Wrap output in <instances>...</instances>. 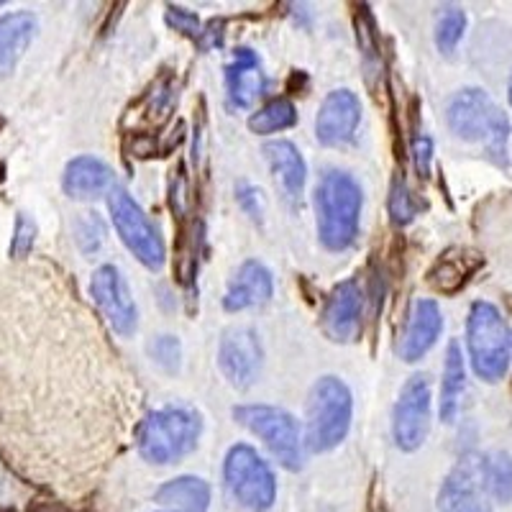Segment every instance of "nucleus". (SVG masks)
<instances>
[{"label":"nucleus","instance_id":"obj_1","mask_svg":"<svg viewBox=\"0 0 512 512\" xmlns=\"http://www.w3.org/2000/svg\"><path fill=\"white\" fill-rule=\"evenodd\" d=\"M364 195L349 172L328 169L315 187V216L320 244L331 251L349 249L359 233Z\"/></svg>","mask_w":512,"mask_h":512},{"label":"nucleus","instance_id":"obj_2","mask_svg":"<svg viewBox=\"0 0 512 512\" xmlns=\"http://www.w3.org/2000/svg\"><path fill=\"white\" fill-rule=\"evenodd\" d=\"M448 128L459 139L482 144L489 159L507 167V139H510V118L497 108V103L484 90L466 88L451 98L446 111Z\"/></svg>","mask_w":512,"mask_h":512},{"label":"nucleus","instance_id":"obj_3","mask_svg":"<svg viewBox=\"0 0 512 512\" xmlns=\"http://www.w3.org/2000/svg\"><path fill=\"white\" fill-rule=\"evenodd\" d=\"M200 415L187 408H162L146 415L136 431L139 454L152 464H175L198 446Z\"/></svg>","mask_w":512,"mask_h":512},{"label":"nucleus","instance_id":"obj_4","mask_svg":"<svg viewBox=\"0 0 512 512\" xmlns=\"http://www.w3.org/2000/svg\"><path fill=\"white\" fill-rule=\"evenodd\" d=\"M466 346L477 377L484 382H500L505 377L512 359V331L492 303L479 300L472 305L466 318Z\"/></svg>","mask_w":512,"mask_h":512},{"label":"nucleus","instance_id":"obj_5","mask_svg":"<svg viewBox=\"0 0 512 512\" xmlns=\"http://www.w3.org/2000/svg\"><path fill=\"white\" fill-rule=\"evenodd\" d=\"M351 413H354V400L349 387L338 377L318 379L308 397L305 446L313 454L336 448L349 433Z\"/></svg>","mask_w":512,"mask_h":512},{"label":"nucleus","instance_id":"obj_6","mask_svg":"<svg viewBox=\"0 0 512 512\" xmlns=\"http://www.w3.org/2000/svg\"><path fill=\"white\" fill-rule=\"evenodd\" d=\"M233 418L249 428L254 436L262 438L274 459L285 469L290 472L303 469V438H300L297 420L290 413L272 405H239L233 408Z\"/></svg>","mask_w":512,"mask_h":512},{"label":"nucleus","instance_id":"obj_7","mask_svg":"<svg viewBox=\"0 0 512 512\" xmlns=\"http://www.w3.org/2000/svg\"><path fill=\"white\" fill-rule=\"evenodd\" d=\"M223 474H226L228 489L239 500V505L251 512L272 510L274 500H277V479L267 461L256 454L254 448L246 443H236L228 451Z\"/></svg>","mask_w":512,"mask_h":512},{"label":"nucleus","instance_id":"obj_8","mask_svg":"<svg viewBox=\"0 0 512 512\" xmlns=\"http://www.w3.org/2000/svg\"><path fill=\"white\" fill-rule=\"evenodd\" d=\"M108 210H111L113 226H116L118 236L128 251L139 259L144 267L149 269H162L167 251H164V241L159 236L157 228L152 226L149 216H146L141 205L136 203L126 190L113 187L108 192Z\"/></svg>","mask_w":512,"mask_h":512},{"label":"nucleus","instance_id":"obj_9","mask_svg":"<svg viewBox=\"0 0 512 512\" xmlns=\"http://www.w3.org/2000/svg\"><path fill=\"white\" fill-rule=\"evenodd\" d=\"M438 512H492L487 456L464 454L438 492Z\"/></svg>","mask_w":512,"mask_h":512},{"label":"nucleus","instance_id":"obj_10","mask_svg":"<svg viewBox=\"0 0 512 512\" xmlns=\"http://www.w3.org/2000/svg\"><path fill=\"white\" fill-rule=\"evenodd\" d=\"M431 379L428 374H413L400 392L392 415V436L402 451H415L431 431Z\"/></svg>","mask_w":512,"mask_h":512},{"label":"nucleus","instance_id":"obj_11","mask_svg":"<svg viewBox=\"0 0 512 512\" xmlns=\"http://www.w3.org/2000/svg\"><path fill=\"white\" fill-rule=\"evenodd\" d=\"M90 292L98 308L108 318L111 328L121 336H131L139 323V313H136V303L131 292H128L126 280H123L121 269L113 264H103L95 269L93 280H90Z\"/></svg>","mask_w":512,"mask_h":512},{"label":"nucleus","instance_id":"obj_12","mask_svg":"<svg viewBox=\"0 0 512 512\" xmlns=\"http://www.w3.org/2000/svg\"><path fill=\"white\" fill-rule=\"evenodd\" d=\"M262 359V344L251 328H231L223 333L218 364L233 387H239V390L251 387L262 372Z\"/></svg>","mask_w":512,"mask_h":512},{"label":"nucleus","instance_id":"obj_13","mask_svg":"<svg viewBox=\"0 0 512 512\" xmlns=\"http://www.w3.org/2000/svg\"><path fill=\"white\" fill-rule=\"evenodd\" d=\"M361 121V103L351 90H333L320 103L315 136L323 146H346L354 141Z\"/></svg>","mask_w":512,"mask_h":512},{"label":"nucleus","instance_id":"obj_14","mask_svg":"<svg viewBox=\"0 0 512 512\" xmlns=\"http://www.w3.org/2000/svg\"><path fill=\"white\" fill-rule=\"evenodd\" d=\"M361 303H364V295H361V287L356 280H346L338 287H333V292L326 300V308H323V315H320L323 333L331 341H336V344L354 341L361 323Z\"/></svg>","mask_w":512,"mask_h":512},{"label":"nucleus","instance_id":"obj_15","mask_svg":"<svg viewBox=\"0 0 512 512\" xmlns=\"http://www.w3.org/2000/svg\"><path fill=\"white\" fill-rule=\"evenodd\" d=\"M443 331V315L433 300H415L408 313V323L400 336V356L405 361L423 359L436 346Z\"/></svg>","mask_w":512,"mask_h":512},{"label":"nucleus","instance_id":"obj_16","mask_svg":"<svg viewBox=\"0 0 512 512\" xmlns=\"http://www.w3.org/2000/svg\"><path fill=\"white\" fill-rule=\"evenodd\" d=\"M274 282L272 274L264 264L259 262H244L241 269L236 272V277L228 285L226 297H223V308L228 313H239V310L256 308V305H264L272 300Z\"/></svg>","mask_w":512,"mask_h":512},{"label":"nucleus","instance_id":"obj_17","mask_svg":"<svg viewBox=\"0 0 512 512\" xmlns=\"http://www.w3.org/2000/svg\"><path fill=\"white\" fill-rule=\"evenodd\" d=\"M228 98L239 108H251L254 100L264 93V72L259 67V59L251 49L241 47L233 52V62L226 67Z\"/></svg>","mask_w":512,"mask_h":512},{"label":"nucleus","instance_id":"obj_18","mask_svg":"<svg viewBox=\"0 0 512 512\" xmlns=\"http://www.w3.org/2000/svg\"><path fill=\"white\" fill-rule=\"evenodd\" d=\"M36 29H39V21L29 11L0 16V77H8L16 70L18 59L24 57L34 41Z\"/></svg>","mask_w":512,"mask_h":512},{"label":"nucleus","instance_id":"obj_19","mask_svg":"<svg viewBox=\"0 0 512 512\" xmlns=\"http://www.w3.org/2000/svg\"><path fill=\"white\" fill-rule=\"evenodd\" d=\"M113 185V169L98 157H77L67 164L62 187L70 198L90 200L103 195Z\"/></svg>","mask_w":512,"mask_h":512},{"label":"nucleus","instance_id":"obj_20","mask_svg":"<svg viewBox=\"0 0 512 512\" xmlns=\"http://www.w3.org/2000/svg\"><path fill=\"white\" fill-rule=\"evenodd\" d=\"M267 154L269 169H272L274 180L280 182V190L285 192L287 200H300L305 190V177H308V167H305L303 154L297 152V146L290 141H272L264 146Z\"/></svg>","mask_w":512,"mask_h":512},{"label":"nucleus","instance_id":"obj_21","mask_svg":"<svg viewBox=\"0 0 512 512\" xmlns=\"http://www.w3.org/2000/svg\"><path fill=\"white\" fill-rule=\"evenodd\" d=\"M466 390V367L461 356L459 341H451L446 349V364H443L441 379V420L454 423L461 410V397Z\"/></svg>","mask_w":512,"mask_h":512},{"label":"nucleus","instance_id":"obj_22","mask_svg":"<svg viewBox=\"0 0 512 512\" xmlns=\"http://www.w3.org/2000/svg\"><path fill=\"white\" fill-rule=\"evenodd\" d=\"M157 502L175 512H208L210 487L198 477H177L159 487Z\"/></svg>","mask_w":512,"mask_h":512},{"label":"nucleus","instance_id":"obj_23","mask_svg":"<svg viewBox=\"0 0 512 512\" xmlns=\"http://www.w3.org/2000/svg\"><path fill=\"white\" fill-rule=\"evenodd\" d=\"M482 264V256L474 251H448L441 262L433 269V285L443 292H454L469 280V274H474Z\"/></svg>","mask_w":512,"mask_h":512},{"label":"nucleus","instance_id":"obj_24","mask_svg":"<svg viewBox=\"0 0 512 512\" xmlns=\"http://www.w3.org/2000/svg\"><path fill=\"white\" fill-rule=\"evenodd\" d=\"M297 123V111L295 105L287 98H274L269 100L264 108L254 113L249 118V128L254 134H277V131H285V128H292Z\"/></svg>","mask_w":512,"mask_h":512},{"label":"nucleus","instance_id":"obj_25","mask_svg":"<svg viewBox=\"0 0 512 512\" xmlns=\"http://www.w3.org/2000/svg\"><path fill=\"white\" fill-rule=\"evenodd\" d=\"M466 31V13L456 6L441 8L436 21V47L441 54H454Z\"/></svg>","mask_w":512,"mask_h":512},{"label":"nucleus","instance_id":"obj_26","mask_svg":"<svg viewBox=\"0 0 512 512\" xmlns=\"http://www.w3.org/2000/svg\"><path fill=\"white\" fill-rule=\"evenodd\" d=\"M487 477L492 500L510 502L512 500V459L510 454H489L487 456Z\"/></svg>","mask_w":512,"mask_h":512},{"label":"nucleus","instance_id":"obj_27","mask_svg":"<svg viewBox=\"0 0 512 512\" xmlns=\"http://www.w3.org/2000/svg\"><path fill=\"white\" fill-rule=\"evenodd\" d=\"M390 213H392V221H395L397 226H408V223L415 218V213H418V205L413 203V195H410L405 180H395V185H392Z\"/></svg>","mask_w":512,"mask_h":512},{"label":"nucleus","instance_id":"obj_28","mask_svg":"<svg viewBox=\"0 0 512 512\" xmlns=\"http://www.w3.org/2000/svg\"><path fill=\"white\" fill-rule=\"evenodd\" d=\"M149 354H152V359L157 361L159 367L167 369V372H175V369L180 367L182 349H180V341H177L175 336L154 338L152 344H149Z\"/></svg>","mask_w":512,"mask_h":512},{"label":"nucleus","instance_id":"obj_29","mask_svg":"<svg viewBox=\"0 0 512 512\" xmlns=\"http://www.w3.org/2000/svg\"><path fill=\"white\" fill-rule=\"evenodd\" d=\"M34 241H36V223L31 221L26 213H18L16 233H13V241H11V254L16 256V259H24V256L31 254V249H34Z\"/></svg>","mask_w":512,"mask_h":512},{"label":"nucleus","instance_id":"obj_30","mask_svg":"<svg viewBox=\"0 0 512 512\" xmlns=\"http://www.w3.org/2000/svg\"><path fill=\"white\" fill-rule=\"evenodd\" d=\"M167 24L175 26L177 31H182V34H187V36H200L198 16L190 11H185V8H169Z\"/></svg>","mask_w":512,"mask_h":512},{"label":"nucleus","instance_id":"obj_31","mask_svg":"<svg viewBox=\"0 0 512 512\" xmlns=\"http://www.w3.org/2000/svg\"><path fill=\"white\" fill-rule=\"evenodd\" d=\"M413 159H415V169H418L420 177H428L431 172V159H433V141L428 136H415L413 141Z\"/></svg>","mask_w":512,"mask_h":512},{"label":"nucleus","instance_id":"obj_32","mask_svg":"<svg viewBox=\"0 0 512 512\" xmlns=\"http://www.w3.org/2000/svg\"><path fill=\"white\" fill-rule=\"evenodd\" d=\"M239 203L244 205V210L249 213L251 218H262L264 208H262V192L256 190V187H239Z\"/></svg>","mask_w":512,"mask_h":512},{"label":"nucleus","instance_id":"obj_33","mask_svg":"<svg viewBox=\"0 0 512 512\" xmlns=\"http://www.w3.org/2000/svg\"><path fill=\"white\" fill-rule=\"evenodd\" d=\"M507 98H510V103H512V77H510V88H507Z\"/></svg>","mask_w":512,"mask_h":512}]
</instances>
